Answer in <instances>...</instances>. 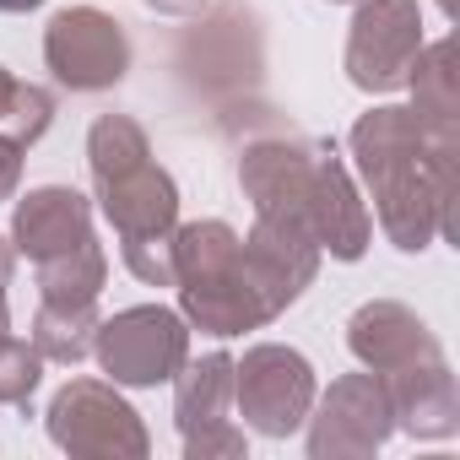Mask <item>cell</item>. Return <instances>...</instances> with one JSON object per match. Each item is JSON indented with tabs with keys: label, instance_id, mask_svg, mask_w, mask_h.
Here are the masks:
<instances>
[{
	"label": "cell",
	"instance_id": "11",
	"mask_svg": "<svg viewBox=\"0 0 460 460\" xmlns=\"http://www.w3.org/2000/svg\"><path fill=\"white\" fill-rule=\"evenodd\" d=\"M347 347H352V358H358L368 374H395V368H406V363L438 358L433 331L417 320V309H406V304H395V298L363 304V309L347 320Z\"/></svg>",
	"mask_w": 460,
	"mask_h": 460
},
{
	"label": "cell",
	"instance_id": "14",
	"mask_svg": "<svg viewBox=\"0 0 460 460\" xmlns=\"http://www.w3.org/2000/svg\"><path fill=\"white\" fill-rule=\"evenodd\" d=\"M347 146H352L358 173L368 179V173H379V168H390V163H401V157H417V152L428 146V125H422L417 109L385 103V109H368V114L352 125Z\"/></svg>",
	"mask_w": 460,
	"mask_h": 460
},
{
	"label": "cell",
	"instance_id": "1",
	"mask_svg": "<svg viewBox=\"0 0 460 460\" xmlns=\"http://www.w3.org/2000/svg\"><path fill=\"white\" fill-rule=\"evenodd\" d=\"M173 288L184 325L206 336H244L277 320V304L244 261V239L222 217L173 227Z\"/></svg>",
	"mask_w": 460,
	"mask_h": 460
},
{
	"label": "cell",
	"instance_id": "9",
	"mask_svg": "<svg viewBox=\"0 0 460 460\" xmlns=\"http://www.w3.org/2000/svg\"><path fill=\"white\" fill-rule=\"evenodd\" d=\"M93 190H98L103 217L119 234V250L125 244H146V239H173V227H179V184L152 157L125 168V173H114V179H98Z\"/></svg>",
	"mask_w": 460,
	"mask_h": 460
},
{
	"label": "cell",
	"instance_id": "22",
	"mask_svg": "<svg viewBox=\"0 0 460 460\" xmlns=\"http://www.w3.org/2000/svg\"><path fill=\"white\" fill-rule=\"evenodd\" d=\"M22 184V146L0 136V200H12Z\"/></svg>",
	"mask_w": 460,
	"mask_h": 460
},
{
	"label": "cell",
	"instance_id": "27",
	"mask_svg": "<svg viewBox=\"0 0 460 460\" xmlns=\"http://www.w3.org/2000/svg\"><path fill=\"white\" fill-rule=\"evenodd\" d=\"M352 6H358V0H352Z\"/></svg>",
	"mask_w": 460,
	"mask_h": 460
},
{
	"label": "cell",
	"instance_id": "3",
	"mask_svg": "<svg viewBox=\"0 0 460 460\" xmlns=\"http://www.w3.org/2000/svg\"><path fill=\"white\" fill-rule=\"evenodd\" d=\"M93 352H98V363L114 385L152 390V385H168L184 368L190 325H184V314H173L163 304H136V309H119L114 320H98Z\"/></svg>",
	"mask_w": 460,
	"mask_h": 460
},
{
	"label": "cell",
	"instance_id": "5",
	"mask_svg": "<svg viewBox=\"0 0 460 460\" xmlns=\"http://www.w3.org/2000/svg\"><path fill=\"white\" fill-rule=\"evenodd\" d=\"M44 66L71 93H109L130 71V39L109 12L66 6L44 28Z\"/></svg>",
	"mask_w": 460,
	"mask_h": 460
},
{
	"label": "cell",
	"instance_id": "17",
	"mask_svg": "<svg viewBox=\"0 0 460 460\" xmlns=\"http://www.w3.org/2000/svg\"><path fill=\"white\" fill-rule=\"evenodd\" d=\"M411 109L428 119V125H449L460 119V87H455V44L438 39V44H422L417 60H411Z\"/></svg>",
	"mask_w": 460,
	"mask_h": 460
},
{
	"label": "cell",
	"instance_id": "6",
	"mask_svg": "<svg viewBox=\"0 0 460 460\" xmlns=\"http://www.w3.org/2000/svg\"><path fill=\"white\" fill-rule=\"evenodd\" d=\"M309 455L314 460H358V455H374L385 449V438L395 433V411H390V395H385V379L379 374H341L325 395H314L309 417Z\"/></svg>",
	"mask_w": 460,
	"mask_h": 460
},
{
	"label": "cell",
	"instance_id": "25",
	"mask_svg": "<svg viewBox=\"0 0 460 460\" xmlns=\"http://www.w3.org/2000/svg\"><path fill=\"white\" fill-rule=\"evenodd\" d=\"M44 6V0H0V12H6V17H22V12H39Z\"/></svg>",
	"mask_w": 460,
	"mask_h": 460
},
{
	"label": "cell",
	"instance_id": "12",
	"mask_svg": "<svg viewBox=\"0 0 460 460\" xmlns=\"http://www.w3.org/2000/svg\"><path fill=\"white\" fill-rule=\"evenodd\" d=\"M379 379H385L395 428H406L411 438H449L460 428V390H455V374H449L444 352L422 358V363H406L395 374H379Z\"/></svg>",
	"mask_w": 460,
	"mask_h": 460
},
{
	"label": "cell",
	"instance_id": "21",
	"mask_svg": "<svg viewBox=\"0 0 460 460\" xmlns=\"http://www.w3.org/2000/svg\"><path fill=\"white\" fill-rule=\"evenodd\" d=\"M184 455L190 460H239L244 455V433L234 428V422H211V428H200V433H190L184 438Z\"/></svg>",
	"mask_w": 460,
	"mask_h": 460
},
{
	"label": "cell",
	"instance_id": "8",
	"mask_svg": "<svg viewBox=\"0 0 460 460\" xmlns=\"http://www.w3.org/2000/svg\"><path fill=\"white\" fill-rule=\"evenodd\" d=\"M309 227L320 239V255L331 261H363L374 244V217L336 152V141H314V168H309Z\"/></svg>",
	"mask_w": 460,
	"mask_h": 460
},
{
	"label": "cell",
	"instance_id": "20",
	"mask_svg": "<svg viewBox=\"0 0 460 460\" xmlns=\"http://www.w3.org/2000/svg\"><path fill=\"white\" fill-rule=\"evenodd\" d=\"M39 379H44V358L33 341H17V336L0 341V406H28Z\"/></svg>",
	"mask_w": 460,
	"mask_h": 460
},
{
	"label": "cell",
	"instance_id": "13",
	"mask_svg": "<svg viewBox=\"0 0 460 460\" xmlns=\"http://www.w3.org/2000/svg\"><path fill=\"white\" fill-rule=\"evenodd\" d=\"M234 406V358L227 352H206V358H184V368L173 374V422L179 433H200L211 422H227Z\"/></svg>",
	"mask_w": 460,
	"mask_h": 460
},
{
	"label": "cell",
	"instance_id": "4",
	"mask_svg": "<svg viewBox=\"0 0 460 460\" xmlns=\"http://www.w3.org/2000/svg\"><path fill=\"white\" fill-rule=\"evenodd\" d=\"M314 395H320V385H314V368H309V358L298 347L261 341L234 363V406L266 438L298 433Z\"/></svg>",
	"mask_w": 460,
	"mask_h": 460
},
{
	"label": "cell",
	"instance_id": "24",
	"mask_svg": "<svg viewBox=\"0 0 460 460\" xmlns=\"http://www.w3.org/2000/svg\"><path fill=\"white\" fill-rule=\"evenodd\" d=\"M12 271H17V244H12V239H0V293L12 288Z\"/></svg>",
	"mask_w": 460,
	"mask_h": 460
},
{
	"label": "cell",
	"instance_id": "2",
	"mask_svg": "<svg viewBox=\"0 0 460 460\" xmlns=\"http://www.w3.org/2000/svg\"><path fill=\"white\" fill-rule=\"evenodd\" d=\"M44 428L76 460H141L152 449L136 406L119 395L114 379H71L66 390H55Z\"/></svg>",
	"mask_w": 460,
	"mask_h": 460
},
{
	"label": "cell",
	"instance_id": "15",
	"mask_svg": "<svg viewBox=\"0 0 460 460\" xmlns=\"http://www.w3.org/2000/svg\"><path fill=\"white\" fill-rule=\"evenodd\" d=\"M33 347L44 363H66L76 368L87 352H93V336H98V304H55L44 298L39 314H33Z\"/></svg>",
	"mask_w": 460,
	"mask_h": 460
},
{
	"label": "cell",
	"instance_id": "18",
	"mask_svg": "<svg viewBox=\"0 0 460 460\" xmlns=\"http://www.w3.org/2000/svg\"><path fill=\"white\" fill-rule=\"evenodd\" d=\"M49 125H55V93L39 82H17L0 66V136L28 152L33 141H44Z\"/></svg>",
	"mask_w": 460,
	"mask_h": 460
},
{
	"label": "cell",
	"instance_id": "10",
	"mask_svg": "<svg viewBox=\"0 0 460 460\" xmlns=\"http://www.w3.org/2000/svg\"><path fill=\"white\" fill-rule=\"evenodd\" d=\"M82 239H93V200L71 184H39L12 211V244L33 266L49 261V255L76 250Z\"/></svg>",
	"mask_w": 460,
	"mask_h": 460
},
{
	"label": "cell",
	"instance_id": "26",
	"mask_svg": "<svg viewBox=\"0 0 460 460\" xmlns=\"http://www.w3.org/2000/svg\"><path fill=\"white\" fill-rule=\"evenodd\" d=\"M12 336V309H6V293H0V341Z\"/></svg>",
	"mask_w": 460,
	"mask_h": 460
},
{
	"label": "cell",
	"instance_id": "23",
	"mask_svg": "<svg viewBox=\"0 0 460 460\" xmlns=\"http://www.w3.org/2000/svg\"><path fill=\"white\" fill-rule=\"evenodd\" d=\"M152 12H163V17H200V6L206 0H146Z\"/></svg>",
	"mask_w": 460,
	"mask_h": 460
},
{
	"label": "cell",
	"instance_id": "7",
	"mask_svg": "<svg viewBox=\"0 0 460 460\" xmlns=\"http://www.w3.org/2000/svg\"><path fill=\"white\" fill-rule=\"evenodd\" d=\"M422 49V6L417 0H358L347 33V82L358 93H395L411 76Z\"/></svg>",
	"mask_w": 460,
	"mask_h": 460
},
{
	"label": "cell",
	"instance_id": "16",
	"mask_svg": "<svg viewBox=\"0 0 460 460\" xmlns=\"http://www.w3.org/2000/svg\"><path fill=\"white\" fill-rule=\"evenodd\" d=\"M33 271H39V293L44 298H55V304H98V293L109 282V255H103V244L93 234L76 250L39 261Z\"/></svg>",
	"mask_w": 460,
	"mask_h": 460
},
{
	"label": "cell",
	"instance_id": "19",
	"mask_svg": "<svg viewBox=\"0 0 460 460\" xmlns=\"http://www.w3.org/2000/svg\"><path fill=\"white\" fill-rule=\"evenodd\" d=\"M152 157V141H146V130L130 119V114H98L93 119V130H87V168H93V184L98 179H114V173H125V168H136V163H146Z\"/></svg>",
	"mask_w": 460,
	"mask_h": 460
}]
</instances>
